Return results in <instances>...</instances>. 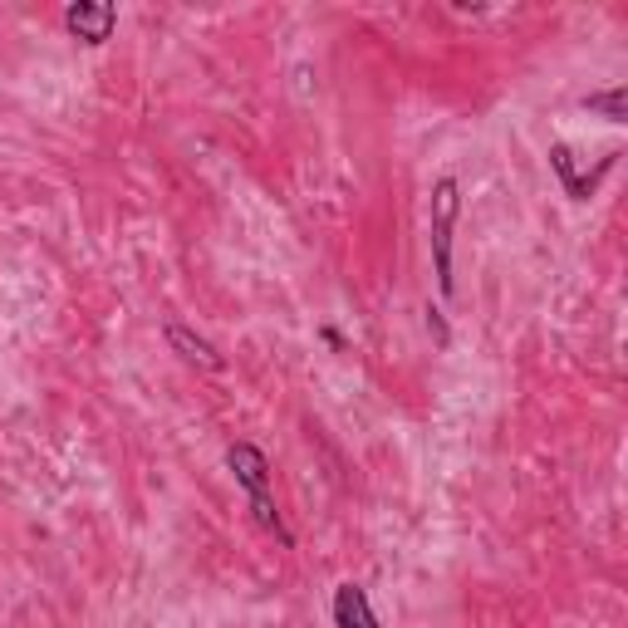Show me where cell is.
Listing matches in <instances>:
<instances>
[{
	"label": "cell",
	"mask_w": 628,
	"mask_h": 628,
	"mask_svg": "<svg viewBox=\"0 0 628 628\" xmlns=\"http://www.w3.org/2000/svg\"><path fill=\"white\" fill-rule=\"evenodd\" d=\"M334 628H383L373 614L369 594L359 584H339L334 589Z\"/></svg>",
	"instance_id": "obj_5"
},
{
	"label": "cell",
	"mask_w": 628,
	"mask_h": 628,
	"mask_svg": "<svg viewBox=\"0 0 628 628\" xmlns=\"http://www.w3.org/2000/svg\"><path fill=\"white\" fill-rule=\"evenodd\" d=\"M427 324L437 329V343H447V324H442V310H427Z\"/></svg>",
	"instance_id": "obj_8"
},
{
	"label": "cell",
	"mask_w": 628,
	"mask_h": 628,
	"mask_svg": "<svg viewBox=\"0 0 628 628\" xmlns=\"http://www.w3.org/2000/svg\"><path fill=\"white\" fill-rule=\"evenodd\" d=\"M584 108L599 118H608V123H628V84L594 88V94H584Z\"/></svg>",
	"instance_id": "obj_6"
},
{
	"label": "cell",
	"mask_w": 628,
	"mask_h": 628,
	"mask_svg": "<svg viewBox=\"0 0 628 628\" xmlns=\"http://www.w3.org/2000/svg\"><path fill=\"white\" fill-rule=\"evenodd\" d=\"M550 162H555V172H559V182H565V186H575V182H579V172H575V153H569L565 143L550 147Z\"/></svg>",
	"instance_id": "obj_7"
},
{
	"label": "cell",
	"mask_w": 628,
	"mask_h": 628,
	"mask_svg": "<svg viewBox=\"0 0 628 628\" xmlns=\"http://www.w3.org/2000/svg\"><path fill=\"white\" fill-rule=\"evenodd\" d=\"M457 212H461V186L457 177H437L432 182V202H427V241H432V270H437V290L451 294L457 275H451V231H457Z\"/></svg>",
	"instance_id": "obj_1"
},
{
	"label": "cell",
	"mask_w": 628,
	"mask_h": 628,
	"mask_svg": "<svg viewBox=\"0 0 628 628\" xmlns=\"http://www.w3.org/2000/svg\"><path fill=\"white\" fill-rule=\"evenodd\" d=\"M167 343H172V353H182L192 369L226 373V353H216V343H206L202 334L186 329V324H167Z\"/></svg>",
	"instance_id": "obj_4"
},
{
	"label": "cell",
	"mask_w": 628,
	"mask_h": 628,
	"mask_svg": "<svg viewBox=\"0 0 628 628\" xmlns=\"http://www.w3.org/2000/svg\"><path fill=\"white\" fill-rule=\"evenodd\" d=\"M226 467H231V476L241 481V491L245 496H270V481H275V471H270V457H265L255 442H231L226 447Z\"/></svg>",
	"instance_id": "obj_2"
},
{
	"label": "cell",
	"mask_w": 628,
	"mask_h": 628,
	"mask_svg": "<svg viewBox=\"0 0 628 628\" xmlns=\"http://www.w3.org/2000/svg\"><path fill=\"white\" fill-rule=\"evenodd\" d=\"M113 25H118L113 0H74V5L64 10V29L74 39H84V45H104V39L113 35Z\"/></svg>",
	"instance_id": "obj_3"
}]
</instances>
